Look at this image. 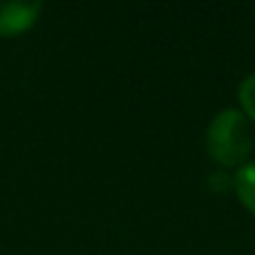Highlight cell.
I'll return each mask as SVG.
<instances>
[{
    "label": "cell",
    "instance_id": "2",
    "mask_svg": "<svg viewBox=\"0 0 255 255\" xmlns=\"http://www.w3.org/2000/svg\"><path fill=\"white\" fill-rule=\"evenodd\" d=\"M40 10V3H0V35L25 33L38 20Z\"/></svg>",
    "mask_w": 255,
    "mask_h": 255
},
{
    "label": "cell",
    "instance_id": "1",
    "mask_svg": "<svg viewBox=\"0 0 255 255\" xmlns=\"http://www.w3.org/2000/svg\"><path fill=\"white\" fill-rule=\"evenodd\" d=\"M255 148L253 123L240 113V108H225L215 113L205 130V150L220 168H240L248 163Z\"/></svg>",
    "mask_w": 255,
    "mask_h": 255
},
{
    "label": "cell",
    "instance_id": "4",
    "mask_svg": "<svg viewBox=\"0 0 255 255\" xmlns=\"http://www.w3.org/2000/svg\"><path fill=\"white\" fill-rule=\"evenodd\" d=\"M238 103H240V113L255 123V73L245 75L238 85Z\"/></svg>",
    "mask_w": 255,
    "mask_h": 255
},
{
    "label": "cell",
    "instance_id": "3",
    "mask_svg": "<svg viewBox=\"0 0 255 255\" xmlns=\"http://www.w3.org/2000/svg\"><path fill=\"white\" fill-rule=\"evenodd\" d=\"M233 190L240 200V205L255 215V160L240 165L233 175Z\"/></svg>",
    "mask_w": 255,
    "mask_h": 255
},
{
    "label": "cell",
    "instance_id": "5",
    "mask_svg": "<svg viewBox=\"0 0 255 255\" xmlns=\"http://www.w3.org/2000/svg\"><path fill=\"white\" fill-rule=\"evenodd\" d=\"M208 185H210L215 193H218V190H220V193H225V190H230V188H233V178H230L228 173L218 170V173H213V175L208 178Z\"/></svg>",
    "mask_w": 255,
    "mask_h": 255
}]
</instances>
